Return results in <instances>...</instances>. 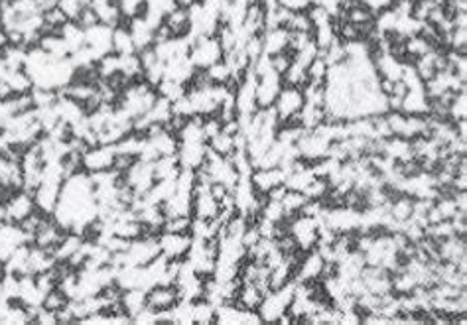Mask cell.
<instances>
[{
    "label": "cell",
    "mask_w": 467,
    "mask_h": 325,
    "mask_svg": "<svg viewBox=\"0 0 467 325\" xmlns=\"http://www.w3.org/2000/svg\"><path fill=\"white\" fill-rule=\"evenodd\" d=\"M282 89V75L276 74L274 69L266 74L258 75L256 79V105L258 109H271Z\"/></svg>",
    "instance_id": "9a60e30c"
},
{
    "label": "cell",
    "mask_w": 467,
    "mask_h": 325,
    "mask_svg": "<svg viewBox=\"0 0 467 325\" xmlns=\"http://www.w3.org/2000/svg\"><path fill=\"white\" fill-rule=\"evenodd\" d=\"M123 179L126 186L131 187L134 194L142 197L150 191V187L154 186V170H152V164L150 162H142V160H136L132 164L129 170L123 174Z\"/></svg>",
    "instance_id": "9c48e42d"
},
{
    "label": "cell",
    "mask_w": 467,
    "mask_h": 325,
    "mask_svg": "<svg viewBox=\"0 0 467 325\" xmlns=\"http://www.w3.org/2000/svg\"><path fill=\"white\" fill-rule=\"evenodd\" d=\"M166 28L170 30L172 38H186L191 34V22H189V12L186 9H174L164 18Z\"/></svg>",
    "instance_id": "7402d4cb"
},
{
    "label": "cell",
    "mask_w": 467,
    "mask_h": 325,
    "mask_svg": "<svg viewBox=\"0 0 467 325\" xmlns=\"http://www.w3.org/2000/svg\"><path fill=\"white\" fill-rule=\"evenodd\" d=\"M296 292V282H288V284L274 288L271 292L264 294L263 304L258 308V316L263 319V324H276L280 317L288 314V308L292 304Z\"/></svg>",
    "instance_id": "7a4b0ae2"
},
{
    "label": "cell",
    "mask_w": 467,
    "mask_h": 325,
    "mask_svg": "<svg viewBox=\"0 0 467 325\" xmlns=\"http://www.w3.org/2000/svg\"><path fill=\"white\" fill-rule=\"evenodd\" d=\"M303 106V93L300 87H290V85H282L280 89L278 97L274 101V113L278 116L280 124H284L286 121H290L292 116L302 111Z\"/></svg>",
    "instance_id": "8992f818"
},
{
    "label": "cell",
    "mask_w": 467,
    "mask_h": 325,
    "mask_svg": "<svg viewBox=\"0 0 467 325\" xmlns=\"http://www.w3.org/2000/svg\"><path fill=\"white\" fill-rule=\"evenodd\" d=\"M66 233H67L66 229L59 225L54 215H46L44 221H41V225L38 227V231L34 233L32 243L30 244H34V246L44 249V251H48L54 254L56 246L61 243V239L66 236Z\"/></svg>",
    "instance_id": "ba28073f"
},
{
    "label": "cell",
    "mask_w": 467,
    "mask_h": 325,
    "mask_svg": "<svg viewBox=\"0 0 467 325\" xmlns=\"http://www.w3.org/2000/svg\"><path fill=\"white\" fill-rule=\"evenodd\" d=\"M329 189V179L328 178H320V176H316V178L311 179L308 186L303 187L302 194L310 199V201H323L326 197H328Z\"/></svg>",
    "instance_id": "836d02e7"
},
{
    "label": "cell",
    "mask_w": 467,
    "mask_h": 325,
    "mask_svg": "<svg viewBox=\"0 0 467 325\" xmlns=\"http://www.w3.org/2000/svg\"><path fill=\"white\" fill-rule=\"evenodd\" d=\"M116 160V146L115 144H97L91 146L85 154L81 156V168L87 174H99V171L113 170Z\"/></svg>",
    "instance_id": "5b68a950"
},
{
    "label": "cell",
    "mask_w": 467,
    "mask_h": 325,
    "mask_svg": "<svg viewBox=\"0 0 467 325\" xmlns=\"http://www.w3.org/2000/svg\"><path fill=\"white\" fill-rule=\"evenodd\" d=\"M207 150V142H180L176 156L184 170H197L204 164Z\"/></svg>",
    "instance_id": "ac0fdd59"
},
{
    "label": "cell",
    "mask_w": 467,
    "mask_h": 325,
    "mask_svg": "<svg viewBox=\"0 0 467 325\" xmlns=\"http://www.w3.org/2000/svg\"><path fill=\"white\" fill-rule=\"evenodd\" d=\"M191 319L197 325H214L215 324V306L211 301L199 300L194 301V308H191Z\"/></svg>",
    "instance_id": "1f68e13d"
},
{
    "label": "cell",
    "mask_w": 467,
    "mask_h": 325,
    "mask_svg": "<svg viewBox=\"0 0 467 325\" xmlns=\"http://www.w3.org/2000/svg\"><path fill=\"white\" fill-rule=\"evenodd\" d=\"M89 2L91 0H58V9L66 14L67 20L75 22L83 10L89 6Z\"/></svg>",
    "instance_id": "60d3db41"
},
{
    "label": "cell",
    "mask_w": 467,
    "mask_h": 325,
    "mask_svg": "<svg viewBox=\"0 0 467 325\" xmlns=\"http://www.w3.org/2000/svg\"><path fill=\"white\" fill-rule=\"evenodd\" d=\"M428 106H430V99H428L426 91H424V85H420V87L406 89L401 103V113L414 114V116H426Z\"/></svg>",
    "instance_id": "ffe728a7"
},
{
    "label": "cell",
    "mask_w": 467,
    "mask_h": 325,
    "mask_svg": "<svg viewBox=\"0 0 467 325\" xmlns=\"http://www.w3.org/2000/svg\"><path fill=\"white\" fill-rule=\"evenodd\" d=\"M59 36L67 44L69 54H75V51L85 48V30L77 22H71V20L66 22V24L61 26V30H59Z\"/></svg>",
    "instance_id": "83f0119b"
},
{
    "label": "cell",
    "mask_w": 467,
    "mask_h": 325,
    "mask_svg": "<svg viewBox=\"0 0 467 325\" xmlns=\"http://www.w3.org/2000/svg\"><path fill=\"white\" fill-rule=\"evenodd\" d=\"M124 24L129 28L131 32L132 40H134V46H136V51H142V49L152 48L154 46V28L148 24L144 16H132V18H124Z\"/></svg>",
    "instance_id": "e0dca14e"
},
{
    "label": "cell",
    "mask_w": 467,
    "mask_h": 325,
    "mask_svg": "<svg viewBox=\"0 0 467 325\" xmlns=\"http://www.w3.org/2000/svg\"><path fill=\"white\" fill-rule=\"evenodd\" d=\"M4 81L9 83L12 95H28L34 89L32 77L28 75L26 69H10L4 75Z\"/></svg>",
    "instance_id": "4316f807"
},
{
    "label": "cell",
    "mask_w": 467,
    "mask_h": 325,
    "mask_svg": "<svg viewBox=\"0 0 467 325\" xmlns=\"http://www.w3.org/2000/svg\"><path fill=\"white\" fill-rule=\"evenodd\" d=\"M91 10L95 12V16L101 24H107L111 28L123 24L124 16L119 0H91Z\"/></svg>",
    "instance_id": "d6986e66"
},
{
    "label": "cell",
    "mask_w": 467,
    "mask_h": 325,
    "mask_svg": "<svg viewBox=\"0 0 467 325\" xmlns=\"http://www.w3.org/2000/svg\"><path fill=\"white\" fill-rule=\"evenodd\" d=\"M85 46L91 49V54L95 56V59L113 54V28L107 24L97 22L95 26H91L85 30Z\"/></svg>",
    "instance_id": "30bf717a"
},
{
    "label": "cell",
    "mask_w": 467,
    "mask_h": 325,
    "mask_svg": "<svg viewBox=\"0 0 467 325\" xmlns=\"http://www.w3.org/2000/svg\"><path fill=\"white\" fill-rule=\"evenodd\" d=\"M288 32H306L311 34V20L308 16V12H290L286 24H284Z\"/></svg>",
    "instance_id": "f35d334b"
},
{
    "label": "cell",
    "mask_w": 467,
    "mask_h": 325,
    "mask_svg": "<svg viewBox=\"0 0 467 325\" xmlns=\"http://www.w3.org/2000/svg\"><path fill=\"white\" fill-rule=\"evenodd\" d=\"M326 262L328 260L321 256L318 249L303 252L298 266H296L294 282H318V280H321Z\"/></svg>",
    "instance_id": "8fae6325"
},
{
    "label": "cell",
    "mask_w": 467,
    "mask_h": 325,
    "mask_svg": "<svg viewBox=\"0 0 467 325\" xmlns=\"http://www.w3.org/2000/svg\"><path fill=\"white\" fill-rule=\"evenodd\" d=\"M290 44V32L286 28H272V30H264L263 32V49L264 56H278L284 54Z\"/></svg>",
    "instance_id": "44dd1931"
},
{
    "label": "cell",
    "mask_w": 467,
    "mask_h": 325,
    "mask_svg": "<svg viewBox=\"0 0 467 325\" xmlns=\"http://www.w3.org/2000/svg\"><path fill=\"white\" fill-rule=\"evenodd\" d=\"M308 83V71H306V65L298 64L292 59V64L288 67L286 71L282 74V85H290V87H300Z\"/></svg>",
    "instance_id": "d6a6232c"
},
{
    "label": "cell",
    "mask_w": 467,
    "mask_h": 325,
    "mask_svg": "<svg viewBox=\"0 0 467 325\" xmlns=\"http://www.w3.org/2000/svg\"><path fill=\"white\" fill-rule=\"evenodd\" d=\"M188 57L196 69H207L223 59V48L217 36H196L191 38Z\"/></svg>",
    "instance_id": "3957f363"
},
{
    "label": "cell",
    "mask_w": 467,
    "mask_h": 325,
    "mask_svg": "<svg viewBox=\"0 0 467 325\" xmlns=\"http://www.w3.org/2000/svg\"><path fill=\"white\" fill-rule=\"evenodd\" d=\"M186 89H188V87H186L184 83L170 81V79H162V81L156 85V93H158L160 97L168 99L170 103L184 97V95H186Z\"/></svg>",
    "instance_id": "8d00e7d4"
},
{
    "label": "cell",
    "mask_w": 467,
    "mask_h": 325,
    "mask_svg": "<svg viewBox=\"0 0 467 325\" xmlns=\"http://www.w3.org/2000/svg\"><path fill=\"white\" fill-rule=\"evenodd\" d=\"M113 54L116 56H132L136 54V46H134V40H132L131 32L126 24H119L113 28Z\"/></svg>",
    "instance_id": "484cf974"
},
{
    "label": "cell",
    "mask_w": 467,
    "mask_h": 325,
    "mask_svg": "<svg viewBox=\"0 0 467 325\" xmlns=\"http://www.w3.org/2000/svg\"><path fill=\"white\" fill-rule=\"evenodd\" d=\"M215 324L219 325H261L258 311L245 309L237 304H219L215 308Z\"/></svg>",
    "instance_id": "52a82bcc"
},
{
    "label": "cell",
    "mask_w": 467,
    "mask_h": 325,
    "mask_svg": "<svg viewBox=\"0 0 467 325\" xmlns=\"http://www.w3.org/2000/svg\"><path fill=\"white\" fill-rule=\"evenodd\" d=\"M158 244H160V254H164L168 260H186L191 246V235L162 231L158 235Z\"/></svg>",
    "instance_id": "5bb4252c"
},
{
    "label": "cell",
    "mask_w": 467,
    "mask_h": 325,
    "mask_svg": "<svg viewBox=\"0 0 467 325\" xmlns=\"http://www.w3.org/2000/svg\"><path fill=\"white\" fill-rule=\"evenodd\" d=\"M207 146H209V150H214L215 154L223 156V158H229V156H233V152H235V148H237V144H235V134H229V132L221 130L219 134H215L214 139L207 140Z\"/></svg>",
    "instance_id": "f546056e"
},
{
    "label": "cell",
    "mask_w": 467,
    "mask_h": 325,
    "mask_svg": "<svg viewBox=\"0 0 467 325\" xmlns=\"http://www.w3.org/2000/svg\"><path fill=\"white\" fill-rule=\"evenodd\" d=\"M38 48L44 49V51H46L49 57H54V59H67V57L71 56L67 44L64 41V38L59 36V32L41 34L40 40H38Z\"/></svg>",
    "instance_id": "603a6c76"
},
{
    "label": "cell",
    "mask_w": 467,
    "mask_h": 325,
    "mask_svg": "<svg viewBox=\"0 0 467 325\" xmlns=\"http://www.w3.org/2000/svg\"><path fill=\"white\" fill-rule=\"evenodd\" d=\"M191 221H194L191 215L166 217L162 231H166V233H186V235H189V231H191ZM162 231H160V233H162Z\"/></svg>",
    "instance_id": "ab89813d"
},
{
    "label": "cell",
    "mask_w": 467,
    "mask_h": 325,
    "mask_svg": "<svg viewBox=\"0 0 467 325\" xmlns=\"http://www.w3.org/2000/svg\"><path fill=\"white\" fill-rule=\"evenodd\" d=\"M4 274H6V272H4V266L0 264V296H2V280H4Z\"/></svg>",
    "instance_id": "7bdbcfd3"
},
{
    "label": "cell",
    "mask_w": 467,
    "mask_h": 325,
    "mask_svg": "<svg viewBox=\"0 0 467 325\" xmlns=\"http://www.w3.org/2000/svg\"><path fill=\"white\" fill-rule=\"evenodd\" d=\"M121 301H123L124 311L134 319V316H139L140 311L146 308V292L140 288H129L123 292Z\"/></svg>",
    "instance_id": "f1b7e54d"
},
{
    "label": "cell",
    "mask_w": 467,
    "mask_h": 325,
    "mask_svg": "<svg viewBox=\"0 0 467 325\" xmlns=\"http://www.w3.org/2000/svg\"><path fill=\"white\" fill-rule=\"evenodd\" d=\"M306 71H308V83H313V85H326L329 65L323 57L318 56L310 65H308V67H306Z\"/></svg>",
    "instance_id": "e575fe53"
},
{
    "label": "cell",
    "mask_w": 467,
    "mask_h": 325,
    "mask_svg": "<svg viewBox=\"0 0 467 325\" xmlns=\"http://www.w3.org/2000/svg\"><path fill=\"white\" fill-rule=\"evenodd\" d=\"M288 231H290V235L294 236L298 249L308 252L318 246V239H320V219L300 213V215H296L292 219H288Z\"/></svg>",
    "instance_id": "277c9868"
},
{
    "label": "cell",
    "mask_w": 467,
    "mask_h": 325,
    "mask_svg": "<svg viewBox=\"0 0 467 325\" xmlns=\"http://www.w3.org/2000/svg\"><path fill=\"white\" fill-rule=\"evenodd\" d=\"M263 298H264V292L258 288V286L253 284V282H243V286H241V290H238L237 294L235 304L241 306V308L258 311L261 304H263Z\"/></svg>",
    "instance_id": "cb8c5ba5"
},
{
    "label": "cell",
    "mask_w": 467,
    "mask_h": 325,
    "mask_svg": "<svg viewBox=\"0 0 467 325\" xmlns=\"http://www.w3.org/2000/svg\"><path fill=\"white\" fill-rule=\"evenodd\" d=\"M286 171L282 168H254L251 174V184L258 195H268L274 187L284 186Z\"/></svg>",
    "instance_id": "2e32d148"
},
{
    "label": "cell",
    "mask_w": 467,
    "mask_h": 325,
    "mask_svg": "<svg viewBox=\"0 0 467 325\" xmlns=\"http://www.w3.org/2000/svg\"><path fill=\"white\" fill-rule=\"evenodd\" d=\"M310 199L302 194V191H292V189H286L284 197L280 199V204L284 207V215L286 219H292L296 215H300L303 209V205L308 204Z\"/></svg>",
    "instance_id": "4dcf8cb0"
},
{
    "label": "cell",
    "mask_w": 467,
    "mask_h": 325,
    "mask_svg": "<svg viewBox=\"0 0 467 325\" xmlns=\"http://www.w3.org/2000/svg\"><path fill=\"white\" fill-rule=\"evenodd\" d=\"M156 99H158L156 87H152V85L144 81V79H136V81H131L121 91L119 101H116V106L134 121V119L144 116V114L152 109Z\"/></svg>",
    "instance_id": "6da1fadb"
},
{
    "label": "cell",
    "mask_w": 467,
    "mask_h": 325,
    "mask_svg": "<svg viewBox=\"0 0 467 325\" xmlns=\"http://www.w3.org/2000/svg\"><path fill=\"white\" fill-rule=\"evenodd\" d=\"M6 223V215H4V204H0V227Z\"/></svg>",
    "instance_id": "b9f144b4"
},
{
    "label": "cell",
    "mask_w": 467,
    "mask_h": 325,
    "mask_svg": "<svg viewBox=\"0 0 467 325\" xmlns=\"http://www.w3.org/2000/svg\"><path fill=\"white\" fill-rule=\"evenodd\" d=\"M38 209L36 201H34L32 191L28 189H20L16 194H12L9 201L4 204V215H6V223L12 225H20L22 221Z\"/></svg>",
    "instance_id": "7c38bea8"
},
{
    "label": "cell",
    "mask_w": 467,
    "mask_h": 325,
    "mask_svg": "<svg viewBox=\"0 0 467 325\" xmlns=\"http://www.w3.org/2000/svg\"><path fill=\"white\" fill-rule=\"evenodd\" d=\"M180 300V292H178L176 284H156L150 290H146V308H150L156 314L172 311Z\"/></svg>",
    "instance_id": "4fadbf2b"
},
{
    "label": "cell",
    "mask_w": 467,
    "mask_h": 325,
    "mask_svg": "<svg viewBox=\"0 0 467 325\" xmlns=\"http://www.w3.org/2000/svg\"><path fill=\"white\" fill-rule=\"evenodd\" d=\"M152 170H154V179L160 181V179H176L178 174L181 171L180 160L178 156H160L158 160L152 162Z\"/></svg>",
    "instance_id": "d4e9b609"
},
{
    "label": "cell",
    "mask_w": 467,
    "mask_h": 325,
    "mask_svg": "<svg viewBox=\"0 0 467 325\" xmlns=\"http://www.w3.org/2000/svg\"><path fill=\"white\" fill-rule=\"evenodd\" d=\"M67 304H69V298H67V294L61 290V288H54V290H49L46 296H44V300H41V308L48 309V311H54V314H58L61 309L66 308Z\"/></svg>",
    "instance_id": "d590c367"
},
{
    "label": "cell",
    "mask_w": 467,
    "mask_h": 325,
    "mask_svg": "<svg viewBox=\"0 0 467 325\" xmlns=\"http://www.w3.org/2000/svg\"><path fill=\"white\" fill-rule=\"evenodd\" d=\"M467 116V93L466 91H459L456 93L450 101V106H448V119L451 122L461 121Z\"/></svg>",
    "instance_id": "74e56055"
}]
</instances>
